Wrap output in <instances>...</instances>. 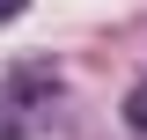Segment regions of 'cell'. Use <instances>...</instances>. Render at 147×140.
Instances as JSON below:
<instances>
[{
	"label": "cell",
	"mask_w": 147,
	"mask_h": 140,
	"mask_svg": "<svg viewBox=\"0 0 147 140\" xmlns=\"http://www.w3.org/2000/svg\"><path fill=\"white\" fill-rule=\"evenodd\" d=\"M125 111H132V125L147 133V88H132V103H125Z\"/></svg>",
	"instance_id": "6da1fadb"
},
{
	"label": "cell",
	"mask_w": 147,
	"mask_h": 140,
	"mask_svg": "<svg viewBox=\"0 0 147 140\" xmlns=\"http://www.w3.org/2000/svg\"><path fill=\"white\" fill-rule=\"evenodd\" d=\"M22 7H30V0H0V22H15V15H22Z\"/></svg>",
	"instance_id": "7a4b0ae2"
}]
</instances>
